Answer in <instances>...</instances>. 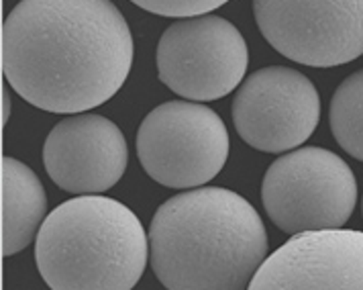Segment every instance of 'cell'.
<instances>
[{"instance_id": "obj_1", "label": "cell", "mask_w": 363, "mask_h": 290, "mask_svg": "<svg viewBox=\"0 0 363 290\" xmlns=\"http://www.w3.org/2000/svg\"><path fill=\"white\" fill-rule=\"evenodd\" d=\"M131 65V29L111 0H21L2 23L4 78L48 113L104 104Z\"/></svg>"}, {"instance_id": "obj_2", "label": "cell", "mask_w": 363, "mask_h": 290, "mask_svg": "<svg viewBox=\"0 0 363 290\" xmlns=\"http://www.w3.org/2000/svg\"><path fill=\"white\" fill-rule=\"evenodd\" d=\"M265 256L259 213L227 188L176 194L149 227V262L167 290H247Z\"/></svg>"}, {"instance_id": "obj_3", "label": "cell", "mask_w": 363, "mask_h": 290, "mask_svg": "<svg viewBox=\"0 0 363 290\" xmlns=\"http://www.w3.org/2000/svg\"><path fill=\"white\" fill-rule=\"evenodd\" d=\"M149 259V235L123 203L100 194L51 210L35 240L37 270L51 290H133Z\"/></svg>"}, {"instance_id": "obj_4", "label": "cell", "mask_w": 363, "mask_h": 290, "mask_svg": "<svg viewBox=\"0 0 363 290\" xmlns=\"http://www.w3.org/2000/svg\"><path fill=\"white\" fill-rule=\"evenodd\" d=\"M262 203L272 223L288 235L341 229L357 205V180L337 154L300 147L267 168Z\"/></svg>"}, {"instance_id": "obj_5", "label": "cell", "mask_w": 363, "mask_h": 290, "mask_svg": "<svg viewBox=\"0 0 363 290\" xmlns=\"http://www.w3.org/2000/svg\"><path fill=\"white\" fill-rule=\"evenodd\" d=\"M137 156L157 184L200 188L218 176L229 158V133L213 109L192 100L155 107L137 131Z\"/></svg>"}, {"instance_id": "obj_6", "label": "cell", "mask_w": 363, "mask_h": 290, "mask_svg": "<svg viewBox=\"0 0 363 290\" xmlns=\"http://www.w3.org/2000/svg\"><path fill=\"white\" fill-rule=\"evenodd\" d=\"M247 64L243 35L223 16L176 21L157 43L160 80L192 102H211L231 95L245 78Z\"/></svg>"}, {"instance_id": "obj_7", "label": "cell", "mask_w": 363, "mask_h": 290, "mask_svg": "<svg viewBox=\"0 0 363 290\" xmlns=\"http://www.w3.org/2000/svg\"><path fill=\"white\" fill-rule=\"evenodd\" d=\"M265 41L284 58L335 68L363 55V0H253Z\"/></svg>"}, {"instance_id": "obj_8", "label": "cell", "mask_w": 363, "mask_h": 290, "mask_svg": "<svg viewBox=\"0 0 363 290\" xmlns=\"http://www.w3.org/2000/svg\"><path fill=\"white\" fill-rule=\"evenodd\" d=\"M320 121V97L294 68L269 65L243 80L233 100V123L253 149L284 154L296 149Z\"/></svg>"}, {"instance_id": "obj_9", "label": "cell", "mask_w": 363, "mask_h": 290, "mask_svg": "<svg viewBox=\"0 0 363 290\" xmlns=\"http://www.w3.org/2000/svg\"><path fill=\"white\" fill-rule=\"evenodd\" d=\"M247 290H363V231L292 235L265 258Z\"/></svg>"}, {"instance_id": "obj_10", "label": "cell", "mask_w": 363, "mask_h": 290, "mask_svg": "<svg viewBox=\"0 0 363 290\" xmlns=\"http://www.w3.org/2000/svg\"><path fill=\"white\" fill-rule=\"evenodd\" d=\"M129 147L111 119L80 113L60 121L43 145V166L66 193L99 194L123 178Z\"/></svg>"}, {"instance_id": "obj_11", "label": "cell", "mask_w": 363, "mask_h": 290, "mask_svg": "<svg viewBox=\"0 0 363 290\" xmlns=\"http://www.w3.org/2000/svg\"><path fill=\"white\" fill-rule=\"evenodd\" d=\"M48 219V196L29 166L2 158V256H15L37 240Z\"/></svg>"}, {"instance_id": "obj_12", "label": "cell", "mask_w": 363, "mask_h": 290, "mask_svg": "<svg viewBox=\"0 0 363 290\" xmlns=\"http://www.w3.org/2000/svg\"><path fill=\"white\" fill-rule=\"evenodd\" d=\"M329 121L337 144L351 158L363 161V70L347 76L335 90Z\"/></svg>"}, {"instance_id": "obj_13", "label": "cell", "mask_w": 363, "mask_h": 290, "mask_svg": "<svg viewBox=\"0 0 363 290\" xmlns=\"http://www.w3.org/2000/svg\"><path fill=\"white\" fill-rule=\"evenodd\" d=\"M143 11L160 16L190 18V16L208 15L229 0H131Z\"/></svg>"}, {"instance_id": "obj_14", "label": "cell", "mask_w": 363, "mask_h": 290, "mask_svg": "<svg viewBox=\"0 0 363 290\" xmlns=\"http://www.w3.org/2000/svg\"><path fill=\"white\" fill-rule=\"evenodd\" d=\"M9 113H11V98H9L6 88H4V90H2V123H4V125H6Z\"/></svg>"}, {"instance_id": "obj_15", "label": "cell", "mask_w": 363, "mask_h": 290, "mask_svg": "<svg viewBox=\"0 0 363 290\" xmlns=\"http://www.w3.org/2000/svg\"><path fill=\"white\" fill-rule=\"evenodd\" d=\"M362 209H363V200H362Z\"/></svg>"}]
</instances>
